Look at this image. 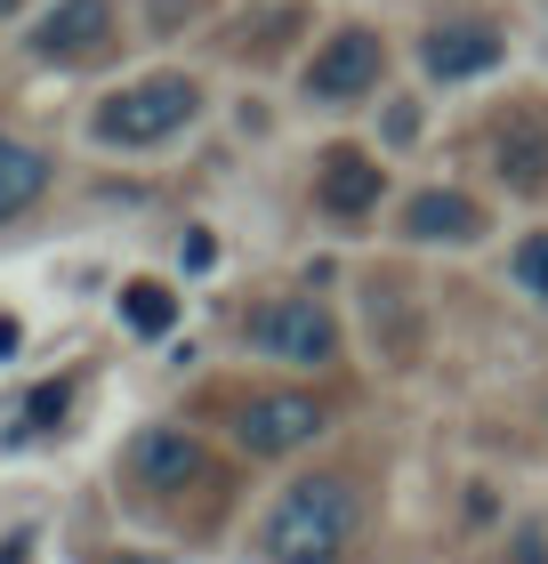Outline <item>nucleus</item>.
Segmentation results:
<instances>
[{
	"label": "nucleus",
	"mask_w": 548,
	"mask_h": 564,
	"mask_svg": "<svg viewBox=\"0 0 548 564\" xmlns=\"http://www.w3.org/2000/svg\"><path fill=\"white\" fill-rule=\"evenodd\" d=\"M355 541V484L347 476H299L267 517L275 564H339Z\"/></svg>",
	"instance_id": "nucleus-1"
},
{
	"label": "nucleus",
	"mask_w": 548,
	"mask_h": 564,
	"mask_svg": "<svg viewBox=\"0 0 548 564\" xmlns=\"http://www.w3.org/2000/svg\"><path fill=\"white\" fill-rule=\"evenodd\" d=\"M194 113H202V89L186 82V73H146V82H129V89H114L106 106H97V138L138 153V145L178 138Z\"/></svg>",
	"instance_id": "nucleus-2"
},
{
	"label": "nucleus",
	"mask_w": 548,
	"mask_h": 564,
	"mask_svg": "<svg viewBox=\"0 0 548 564\" xmlns=\"http://www.w3.org/2000/svg\"><path fill=\"white\" fill-rule=\"evenodd\" d=\"M379 65H387L379 33H372V24H347V33H331L315 48V65H307V97H315V106H355V97L379 89Z\"/></svg>",
	"instance_id": "nucleus-3"
},
{
	"label": "nucleus",
	"mask_w": 548,
	"mask_h": 564,
	"mask_svg": "<svg viewBox=\"0 0 548 564\" xmlns=\"http://www.w3.org/2000/svg\"><path fill=\"white\" fill-rule=\"evenodd\" d=\"M234 427H243V452H299L331 427V412H323V395H307V388H267V395L243 403Z\"/></svg>",
	"instance_id": "nucleus-4"
},
{
	"label": "nucleus",
	"mask_w": 548,
	"mask_h": 564,
	"mask_svg": "<svg viewBox=\"0 0 548 564\" xmlns=\"http://www.w3.org/2000/svg\"><path fill=\"white\" fill-rule=\"evenodd\" d=\"M250 339L267 355H282V364H331L339 355V323H331L323 299H275V306L250 315Z\"/></svg>",
	"instance_id": "nucleus-5"
},
{
	"label": "nucleus",
	"mask_w": 548,
	"mask_h": 564,
	"mask_svg": "<svg viewBox=\"0 0 548 564\" xmlns=\"http://www.w3.org/2000/svg\"><path fill=\"white\" fill-rule=\"evenodd\" d=\"M484 162L501 170L508 194H540V186H548V130H540V113H533V106H508V113L484 130Z\"/></svg>",
	"instance_id": "nucleus-6"
},
{
	"label": "nucleus",
	"mask_w": 548,
	"mask_h": 564,
	"mask_svg": "<svg viewBox=\"0 0 548 564\" xmlns=\"http://www.w3.org/2000/svg\"><path fill=\"white\" fill-rule=\"evenodd\" d=\"M129 476L146 484V492H194V484H211V452L194 444V435L178 427H153L129 444Z\"/></svg>",
	"instance_id": "nucleus-7"
},
{
	"label": "nucleus",
	"mask_w": 548,
	"mask_h": 564,
	"mask_svg": "<svg viewBox=\"0 0 548 564\" xmlns=\"http://www.w3.org/2000/svg\"><path fill=\"white\" fill-rule=\"evenodd\" d=\"M106 33H114V9H106V0H57V9L24 33V48L49 57V65H73V57H97Z\"/></svg>",
	"instance_id": "nucleus-8"
},
{
	"label": "nucleus",
	"mask_w": 548,
	"mask_h": 564,
	"mask_svg": "<svg viewBox=\"0 0 548 564\" xmlns=\"http://www.w3.org/2000/svg\"><path fill=\"white\" fill-rule=\"evenodd\" d=\"M420 65L436 82H476V73L501 65V33H492V24H436L420 41Z\"/></svg>",
	"instance_id": "nucleus-9"
},
{
	"label": "nucleus",
	"mask_w": 548,
	"mask_h": 564,
	"mask_svg": "<svg viewBox=\"0 0 548 564\" xmlns=\"http://www.w3.org/2000/svg\"><path fill=\"white\" fill-rule=\"evenodd\" d=\"M404 235L411 242H476L484 235V210L468 194H452V186H420L404 202Z\"/></svg>",
	"instance_id": "nucleus-10"
},
{
	"label": "nucleus",
	"mask_w": 548,
	"mask_h": 564,
	"mask_svg": "<svg viewBox=\"0 0 548 564\" xmlns=\"http://www.w3.org/2000/svg\"><path fill=\"white\" fill-rule=\"evenodd\" d=\"M379 186H387V177H379V162H372L363 145H331V153H323V210L363 218V210L379 202Z\"/></svg>",
	"instance_id": "nucleus-11"
},
{
	"label": "nucleus",
	"mask_w": 548,
	"mask_h": 564,
	"mask_svg": "<svg viewBox=\"0 0 548 564\" xmlns=\"http://www.w3.org/2000/svg\"><path fill=\"white\" fill-rule=\"evenodd\" d=\"M49 186V162L24 138H0V218H17V210H33Z\"/></svg>",
	"instance_id": "nucleus-12"
},
{
	"label": "nucleus",
	"mask_w": 548,
	"mask_h": 564,
	"mask_svg": "<svg viewBox=\"0 0 548 564\" xmlns=\"http://www.w3.org/2000/svg\"><path fill=\"white\" fill-rule=\"evenodd\" d=\"M121 323L129 330H138V339H170V330H178V291H170V282H121Z\"/></svg>",
	"instance_id": "nucleus-13"
},
{
	"label": "nucleus",
	"mask_w": 548,
	"mask_h": 564,
	"mask_svg": "<svg viewBox=\"0 0 548 564\" xmlns=\"http://www.w3.org/2000/svg\"><path fill=\"white\" fill-rule=\"evenodd\" d=\"M65 403H73V379H41L33 395H24V412H17V427H33V435H49L65 420Z\"/></svg>",
	"instance_id": "nucleus-14"
},
{
	"label": "nucleus",
	"mask_w": 548,
	"mask_h": 564,
	"mask_svg": "<svg viewBox=\"0 0 548 564\" xmlns=\"http://www.w3.org/2000/svg\"><path fill=\"white\" fill-rule=\"evenodd\" d=\"M202 9H211V0H146V24H153V41H170V33H186Z\"/></svg>",
	"instance_id": "nucleus-15"
},
{
	"label": "nucleus",
	"mask_w": 548,
	"mask_h": 564,
	"mask_svg": "<svg viewBox=\"0 0 548 564\" xmlns=\"http://www.w3.org/2000/svg\"><path fill=\"white\" fill-rule=\"evenodd\" d=\"M516 282H525L533 299H548V235H525V242H516Z\"/></svg>",
	"instance_id": "nucleus-16"
},
{
	"label": "nucleus",
	"mask_w": 548,
	"mask_h": 564,
	"mask_svg": "<svg viewBox=\"0 0 548 564\" xmlns=\"http://www.w3.org/2000/svg\"><path fill=\"white\" fill-rule=\"evenodd\" d=\"M508 564H548V541H540V524H525V532H516V549H508Z\"/></svg>",
	"instance_id": "nucleus-17"
},
{
	"label": "nucleus",
	"mask_w": 548,
	"mask_h": 564,
	"mask_svg": "<svg viewBox=\"0 0 548 564\" xmlns=\"http://www.w3.org/2000/svg\"><path fill=\"white\" fill-rule=\"evenodd\" d=\"M387 138L411 145V138H420V113H411V106H387Z\"/></svg>",
	"instance_id": "nucleus-18"
},
{
	"label": "nucleus",
	"mask_w": 548,
	"mask_h": 564,
	"mask_svg": "<svg viewBox=\"0 0 548 564\" xmlns=\"http://www.w3.org/2000/svg\"><path fill=\"white\" fill-rule=\"evenodd\" d=\"M211 259H218V242H211V235H202V226H194V235H186V267L202 274V267H211Z\"/></svg>",
	"instance_id": "nucleus-19"
},
{
	"label": "nucleus",
	"mask_w": 548,
	"mask_h": 564,
	"mask_svg": "<svg viewBox=\"0 0 548 564\" xmlns=\"http://www.w3.org/2000/svg\"><path fill=\"white\" fill-rule=\"evenodd\" d=\"M24 549H33L24 532H17V541H0V564H24Z\"/></svg>",
	"instance_id": "nucleus-20"
},
{
	"label": "nucleus",
	"mask_w": 548,
	"mask_h": 564,
	"mask_svg": "<svg viewBox=\"0 0 548 564\" xmlns=\"http://www.w3.org/2000/svg\"><path fill=\"white\" fill-rule=\"evenodd\" d=\"M9 9H17V0H0V17H9Z\"/></svg>",
	"instance_id": "nucleus-21"
},
{
	"label": "nucleus",
	"mask_w": 548,
	"mask_h": 564,
	"mask_svg": "<svg viewBox=\"0 0 548 564\" xmlns=\"http://www.w3.org/2000/svg\"><path fill=\"white\" fill-rule=\"evenodd\" d=\"M114 564H129V556H114Z\"/></svg>",
	"instance_id": "nucleus-22"
}]
</instances>
